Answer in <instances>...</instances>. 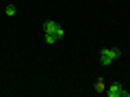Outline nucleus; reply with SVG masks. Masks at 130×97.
<instances>
[{"mask_svg":"<svg viewBox=\"0 0 130 97\" xmlns=\"http://www.w3.org/2000/svg\"><path fill=\"white\" fill-rule=\"evenodd\" d=\"M104 93H106L108 97H128V95H130V91H124L121 84H111Z\"/></svg>","mask_w":130,"mask_h":97,"instance_id":"obj_2","label":"nucleus"},{"mask_svg":"<svg viewBox=\"0 0 130 97\" xmlns=\"http://www.w3.org/2000/svg\"><path fill=\"white\" fill-rule=\"evenodd\" d=\"M54 37H56V39H63V37H65V30H63L61 26H59V28L54 30Z\"/></svg>","mask_w":130,"mask_h":97,"instance_id":"obj_7","label":"nucleus"},{"mask_svg":"<svg viewBox=\"0 0 130 97\" xmlns=\"http://www.w3.org/2000/svg\"><path fill=\"white\" fill-rule=\"evenodd\" d=\"M5 13H7V15H9V17H13V15H15V13H18V9H15V7H13V5H9V7H7V9H5Z\"/></svg>","mask_w":130,"mask_h":97,"instance_id":"obj_5","label":"nucleus"},{"mask_svg":"<svg viewBox=\"0 0 130 97\" xmlns=\"http://www.w3.org/2000/svg\"><path fill=\"white\" fill-rule=\"evenodd\" d=\"M119 56H121V52L117 50V47H104V50L100 52V65L106 67V65H111L113 60L119 58Z\"/></svg>","mask_w":130,"mask_h":97,"instance_id":"obj_1","label":"nucleus"},{"mask_svg":"<svg viewBox=\"0 0 130 97\" xmlns=\"http://www.w3.org/2000/svg\"><path fill=\"white\" fill-rule=\"evenodd\" d=\"M95 91H98V93H104V91H106V86H104L102 80H98V82H95Z\"/></svg>","mask_w":130,"mask_h":97,"instance_id":"obj_6","label":"nucleus"},{"mask_svg":"<svg viewBox=\"0 0 130 97\" xmlns=\"http://www.w3.org/2000/svg\"><path fill=\"white\" fill-rule=\"evenodd\" d=\"M56 41H59V39H56L52 32H46V43H48V45H54Z\"/></svg>","mask_w":130,"mask_h":97,"instance_id":"obj_4","label":"nucleus"},{"mask_svg":"<svg viewBox=\"0 0 130 97\" xmlns=\"http://www.w3.org/2000/svg\"><path fill=\"white\" fill-rule=\"evenodd\" d=\"M56 28H59V24H56V22H50V19L43 22V32H52V35H54Z\"/></svg>","mask_w":130,"mask_h":97,"instance_id":"obj_3","label":"nucleus"},{"mask_svg":"<svg viewBox=\"0 0 130 97\" xmlns=\"http://www.w3.org/2000/svg\"><path fill=\"white\" fill-rule=\"evenodd\" d=\"M128 91H130V88H128Z\"/></svg>","mask_w":130,"mask_h":97,"instance_id":"obj_8","label":"nucleus"}]
</instances>
